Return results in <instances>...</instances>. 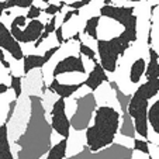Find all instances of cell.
<instances>
[{
    "label": "cell",
    "instance_id": "obj_1",
    "mask_svg": "<svg viewBox=\"0 0 159 159\" xmlns=\"http://www.w3.org/2000/svg\"><path fill=\"white\" fill-rule=\"evenodd\" d=\"M30 114L23 134L14 141L17 159H41L52 147V128L47 120V110L38 94H28Z\"/></svg>",
    "mask_w": 159,
    "mask_h": 159
},
{
    "label": "cell",
    "instance_id": "obj_2",
    "mask_svg": "<svg viewBox=\"0 0 159 159\" xmlns=\"http://www.w3.org/2000/svg\"><path fill=\"white\" fill-rule=\"evenodd\" d=\"M93 124L86 131V147L90 152H97L116 141L121 121V113L108 104L97 106L94 110Z\"/></svg>",
    "mask_w": 159,
    "mask_h": 159
},
{
    "label": "cell",
    "instance_id": "obj_3",
    "mask_svg": "<svg viewBox=\"0 0 159 159\" xmlns=\"http://www.w3.org/2000/svg\"><path fill=\"white\" fill-rule=\"evenodd\" d=\"M159 93V79L147 80L139 84L134 93H131V99L127 106V113L134 121L135 134L141 135L142 139H148V121L147 111L149 107V100L158 97Z\"/></svg>",
    "mask_w": 159,
    "mask_h": 159
},
{
    "label": "cell",
    "instance_id": "obj_4",
    "mask_svg": "<svg viewBox=\"0 0 159 159\" xmlns=\"http://www.w3.org/2000/svg\"><path fill=\"white\" fill-rule=\"evenodd\" d=\"M132 44L134 42L131 41V38L124 33L108 39H97L96 47L99 54V63L106 70V73H114L117 70L118 59L124 57V54L131 48Z\"/></svg>",
    "mask_w": 159,
    "mask_h": 159
},
{
    "label": "cell",
    "instance_id": "obj_5",
    "mask_svg": "<svg viewBox=\"0 0 159 159\" xmlns=\"http://www.w3.org/2000/svg\"><path fill=\"white\" fill-rule=\"evenodd\" d=\"M135 9L131 6H113L103 4L99 9L100 17L113 20L123 25V33L131 38L132 42L138 39V17L134 14Z\"/></svg>",
    "mask_w": 159,
    "mask_h": 159
},
{
    "label": "cell",
    "instance_id": "obj_6",
    "mask_svg": "<svg viewBox=\"0 0 159 159\" xmlns=\"http://www.w3.org/2000/svg\"><path fill=\"white\" fill-rule=\"evenodd\" d=\"M75 103H76V110L73 111L72 117L69 118V124L70 128L80 132L84 131L92 123L94 110L97 107L96 94H94V92L84 93L83 96L75 99Z\"/></svg>",
    "mask_w": 159,
    "mask_h": 159
},
{
    "label": "cell",
    "instance_id": "obj_7",
    "mask_svg": "<svg viewBox=\"0 0 159 159\" xmlns=\"http://www.w3.org/2000/svg\"><path fill=\"white\" fill-rule=\"evenodd\" d=\"M132 158H134V149L131 147L113 142L111 145L97 151V152H90L87 149V147L84 145L82 148V151H79L78 153L65 159H132Z\"/></svg>",
    "mask_w": 159,
    "mask_h": 159
},
{
    "label": "cell",
    "instance_id": "obj_8",
    "mask_svg": "<svg viewBox=\"0 0 159 159\" xmlns=\"http://www.w3.org/2000/svg\"><path fill=\"white\" fill-rule=\"evenodd\" d=\"M51 128L62 138L69 139L70 124L69 117L66 114V102L65 99H57L51 107Z\"/></svg>",
    "mask_w": 159,
    "mask_h": 159
},
{
    "label": "cell",
    "instance_id": "obj_9",
    "mask_svg": "<svg viewBox=\"0 0 159 159\" xmlns=\"http://www.w3.org/2000/svg\"><path fill=\"white\" fill-rule=\"evenodd\" d=\"M44 23L38 18L35 20H30L28 24H25L24 28L18 27L14 21H11L10 25V33L16 38L18 44H30V42H35L39 38V35L44 31Z\"/></svg>",
    "mask_w": 159,
    "mask_h": 159
},
{
    "label": "cell",
    "instance_id": "obj_10",
    "mask_svg": "<svg viewBox=\"0 0 159 159\" xmlns=\"http://www.w3.org/2000/svg\"><path fill=\"white\" fill-rule=\"evenodd\" d=\"M65 73H79V75H84L86 73V66H84L83 57L80 54L68 55V57L62 58L55 65L51 76H52V79H57L59 75H65Z\"/></svg>",
    "mask_w": 159,
    "mask_h": 159
},
{
    "label": "cell",
    "instance_id": "obj_11",
    "mask_svg": "<svg viewBox=\"0 0 159 159\" xmlns=\"http://www.w3.org/2000/svg\"><path fill=\"white\" fill-rule=\"evenodd\" d=\"M61 48H62V45H55L52 48L47 49L42 55H38V54L24 55V58H23V73L28 75L30 72H33L35 69H42L57 55V52L61 51Z\"/></svg>",
    "mask_w": 159,
    "mask_h": 159
},
{
    "label": "cell",
    "instance_id": "obj_12",
    "mask_svg": "<svg viewBox=\"0 0 159 159\" xmlns=\"http://www.w3.org/2000/svg\"><path fill=\"white\" fill-rule=\"evenodd\" d=\"M0 49L3 52H9L10 57L14 58L16 61H21L24 58V52H23L21 45L16 41V38L7 28V25L2 20H0Z\"/></svg>",
    "mask_w": 159,
    "mask_h": 159
},
{
    "label": "cell",
    "instance_id": "obj_13",
    "mask_svg": "<svg viewBox=\"0 0 159 159\" xmlns=\"http://www.w3.org/2000/svg\"><path fill=\"white\" fill-rule=\"evenodd\" d=\"M82 87H83V82H78V83H62L58 79H52L49 82V86L47 87V90L55 93L61 99H69L76 92H79Z\"/></svg>",
    "mask_w": 159,
    "mask_h": 159
},
{
    "label": "cell",
    "instance_id": "obj_14",
    "mask_svg": "<svg viewBox=\"0 0 159 159\" xmlns=\"http://www.w3.org/2000/svg\"><path fill=\"white\" fill-rule=\"evenodd\" d=\"M107 82H108L107 73L102 68V65L97 62L93 65V69L90 70L87 78L83 80V86L89 87L90 92H96L99 87H102L103 83H107Z\"/></svg>",
    "mask_w": 159,
    "mask_h": 159
},
{
    "label": "cell",
    "instance_id": "obj_15",
    "mask_svg": "<svg viewBox=\"0 0 159 159\" xmlns=\"http://www.w3.org/2000/svg\"><path fill=\"white\" fill-rule=\"evenodd\" d=\"M0 159H16L9 141V125L4 123L0 125Z\"/></svg>",
    "mask_w": 159,
    "mask_h": 159
},
{
    "label": "cell",
    "instance_id": "obj_16",
    "mask_svg": "<svg viewBox=\"0 0 159 159\" xmlns=\"http://www.w3.org/2000/svg\"><path fill=\"white\" fill-rule=\"evenodd\" d=\"M148 52H149V62L147 63V66H145V78H147V80H152V79H159V54L158 51H155V49L152 48V47H149V49H148Z\"/></svg>",
    "mask_w": 159,
    "mask_h": 159
},
{
    "label": "cell",
    "instance_id": "obj_17",
    "mask_svg": "<svg viewBox=\"0 0 159 159\" xmlns=\"http://www.w3.org/2000/svg\"><path fill=\"white\" fill-rule=\"evenodd\" d=\"M145 62L144 58H137L134 62L131 63V68H129V73H128V79L132 84H138L142 80V76L145 73Z\"/></svg>",
    "mask_w": 159,
    "mask_h": 159
},
{
    "label": "cell",
    "instance_id": "obj_18",
    "mask_svg": "<svg viewBox=\"0 0 159 159\" xmlns=\"http://www.w3.org/2000/svg\"><path fill=\"white\" fill-rule=\"evenodd\" d=\"M108 87H110L113 92H114V96H116V100L120 104V113H125L127 111V106L129 103V99H131V93H124L123 90L120 89L117 82L114 80H108Z\"/></svg>",
    "mask_w": 159,
    "mask_h": 159
},
{
    "label": "cell",
    "instance_id": "obj_19",
    "mask_svg": "<svg viewBox=\"0 0 159 159\" xmlns=\"http://www.w3.org/2000/svg\"><path fill=\"white\" fill-rule=\"evenodd\" d=\"M120 131V135L125 137V138H129V139H134L135 138V128H134V121L132 118L128 116V113H121V125L118 128Z\"/></svg>",
    "mask_w": 159,
    "mask_h": 159
},
{
    "label": "cell",
    "instance_id": "obj_20",
    "mask_svg": "<svg viewBox=\"0 0 159 159\" xmlns=\"http://www.w3.org/2000/svg\"><path fill=\"white\" fill-rule=\"evenodd\" d=\"M147 121H148V124L152 127L155 134L159 135V100H158V97H156L155 102L148 107Z\"/></svg>",
    "mask_w": 159,
    "mask_h": 159
},
{
    "label": "cell",
    "instance_id": "obj_21",
    "mask_svg": "<svg viewBox=\"0 0 159 159\" xmlns=\"http://www.w3.org/2000/svg\"><path fill=\"white\" fill-rule=\"evenodd\" d=\"M66 151H68V139L62 138L59 142H57L49 148L45 156H47V159H65Z\"/></svg>",
    "mask_w": 159,
    "mask_h": 159
},
{
    "label": "cell",
    "instance_id": "obj_22",
    "mask_svg": "<svg viewBox=\"0 0 159 159\" xmlns=\"http://www.w3.org/2000/svg\"><path fill=\"white\" fill-rule=\"evenodd\" d=\"M100 20H102L100 16H92L89 20H86V24H84V27H83V33L86 34V35H89L92 39H94V41L99 39L97 27H99V24H100Z\"/></svg>",
    "mask_w": 159,
    "mask_h": 159
},
{
    "label": "cell",
    "instance_id": "obj_23",
    "mask_svg": "<svg viewBox=\"0 0 159 159\" xmlns=\"http://www.w3.org/2000/svg\"><path fill=\"white\" fill-rule=\"evenodd\" d=\"M9 76H10V87L14 90V96L18 100L21 97V94H23V79H21V76L13 75L11 72H9Z\"/></svg>",
    "mask_w": 159,
    "mask_h": 159
},
{
    "label": "cell",
    "instance_id": "obj_24",
    "mask_svg": "<svg viewBox=\"0 0 159 159\" xmlns=\"http://www.w3.org/2000/svg\"><path fill=\"white\" fill-rule=\"evenodd\" d=\"M79 54H80L82 57L89 58V59L92 61L93 63L99 62V59L96 58V52H94V49H92L89 45L84 44L83 41H79Z\"/></svg>",
    "mask_w": 159,
    "mask_h": 159
},
{
    "label": "cell",
    "instance_id": "obj_25",
    "mask_svg": "<svg viewBox=\"0 0 159 159\" xmlns=\"http://www.w3.org/2000/svg\"><path fill=\"white\" fill-rule=\"evenodd\" d=\"M134 141V147H132V149L134 151H138V152L144 153V155H149L151 151H149V141H147V139H139V138H134L132 139Z\"/></svg>",
    "mask_w": 159,
    "mask_h": 159
},
{
    "label": "cell",
    "instance_id": "obj_26",
    "mask_svg": "<svg viewBox=\"0 0 159 159\" xmlns=\"http://www.w3.org/2000/svg\"><path fill=\"white\" fill-rule=\"evenodd\" d=\"M35 0H7L6 7L7 9H13V7H20V9H28L33 6Z\"/></svg>",
    "mask_w": 159,
    "mask_h": 159
},
{
    "label": "cell",
    "instance_id": "obj_27",
    "mask_svg": "<svg viewBox=\"0 0 159 159\" xmlns=\"http://www.w3.org/2000/svg\"><path fill=\"white\" fill-rule=\"evenodd\" d=\"M66 6V2H61L59 4H47L45 9H42V11L45 13L47 16H57L58 13L62 11V9Z\"/></svg>",
    "mask_w": 159,
    "mask_h": 159
},
{
    "label": "cell",
    "instance_id": "obj_28",
    "mask_svg": "<svg viewBox=\"0 0 159 159\" xmlns=\"http://www.w3.org/2000/svg\"><path fill=\"white\" fill-rule=\"evenodd\" d=\"M41 11L42 10L39 9L38 6L33 4V6L28 7V11H27V14H25V18H27V20H35V18H38L39 16H41Z\"/></svg>",
    "mask_w": 159,
    "mask_h": 159
},
{
    "label": "cell",
    "instance_id": "obj_29",
    "mask_svg": "<svg viewBox=\"0 0 159 159\" xmlns=\"http://www.w3.org/2000/svg\"><path fill=\"white\" fill-rule=\"evenodd\" d=\"M17 103H18V100H17V99H14L13 102H10V103H9V110H7L6 118H4V124H7V125L10 124V121H11L13 116H14V111H16V107H17Z\"/></svg>",
    "mask_w": 159,
    "mask_h": 159
},
{
    "label": "cell",
    "instance_id": "obj_30",
    "mask_svg": "<svg viewBox=\"0 0 159 159\" xmlns=\"http://www.w3.org/2000/svg\"><path fill=\"white\" fill-rule=\"evenodd\" d=\"M93 0H78V2H72V3H66V6L72 10H80L83 7H86L87 4H90Z\"/></svg>",
    "mask_w": 159,
    "mask_h": 159
},
{
    "label": "cell",
    "instance_id": "obj_31",
    "mask_svg": "<svg viewBox=\"0 0 159 159\" xmlns=\"http://www.w3.org/2000/svg\"><path fill=\"white\" fill-rule=\"evenodd\" d=\"M55 28H57V16H52V17L48 20V23L44 25V31L51 35V34L55 31Z\"/></svg>",
    "mask_w": 159,
    "mask_h": 159
},
{
    "label": "cell",
    "instance_id": "obj_32",
    "mask_svg": "<svg viewBox=\"0 0 159 159\" xmlns=\"http://www.w3.org/2000/svg\"><path fill=\"white\" fill-rule=\"evenodd\" d=\"M80 14V10H68V11L65 13V16H63V20H62V25L66 24V23H69L70 18L73 17V16H79Z\"/></svg>",
    "mask_w": 159,
    "mask_h": 159
},
{
    "label": "cell",
    "instance_id": "obj_33",
    "mask_svg": "<svg viewBox=\"0 0 159 159\" xmlns=\"http://www.w3.org/2000/svg\"><path fill=\"white\" fill-rule=\"evenodd\" d=\"M55 35H57V41H58V45H63V25H59V27L55 28Z\"/></svg>",
    "mask_w": 159,
    "mask_h": 159
},
{
    "label": "cell",
    "instance_id": "obj_34",
    "mask_svg": "<svg viewBox=\"0 0 159 159\" xmlns=\"http://www.w3.org/2000/svg\"><path fill=\"white\" fill-rule=\"evenodd\" d=\"M10 86H7L6 83H0V94H4L6 92H9Z\"/></svg>",
    "mask_w": 159,
    "mask_h": 159
},
{
    "label": "cell",
    "instance_id": "obj_35",
    "mask_svg": "<svg viewBox=\"0 0 159 159\" xmlns=\"http://www.w3.org/2000/svg\"><path fill=\"white\" fill-rule=\"evenodd\" d=\"M68 39H69V41H82V39H80V33L78 31V33H75L72 37H70V38H68Z\"/></svg>",
    "mask_w": 159,
    "mask_h": 159
},
{
    "label": "cell",
    "instance_id": "obj_36",
    "mask_svg": "<svg viewBox=\"0 0 159 159\" xmlns=\"http://www.w3.org/2000/svg\"><path fill=\"white\" fill-rule=\"evenodd\" d=\"M7 10L6 7V2H0V18H2V14H3L4 11Z\"/></svg>",
    "mask_w": 159,
    "mask_h": 159
},
{
    "label": "cell",
    "instance_id": "obj_37",
    "mask_svg": "<svg viewBox=\"0 0 159 159\" xmlns=\"http://www.w3.org/2000/svg\"><path fill=\"white\" fill-rule=\"evenodd\" d=\"M4 58H6V54H4V52L2 51V49H0V61L4 59Z\"/></svg>",
    "mask_w": 159,
    "mask_h": 159
},
{
    "label": "cell",
    "instance_id": "obj_38",
    "mask_svg": "<svg viewBox=\"0 0 159 159\" xmlns=\"http://www.w3.org/2000/svg\"><path fill=\"white\" fill-rule=\"evenodd\" d=\"M125 2H131V3H141L144 0H125Z\"/></svg>",
    "mask_w": 159,
    "mask_h": 159
},
{
    "label": "cell",
    "instance_id": "obj_39",
    "mask_svg": "<svg viewBox=\"0 0 159 159\" xmlns=\"http://www.w3.org/2000/svg\"><path fill=\"white\" fill-rule=\"evenodd\" d=\"M103 2V4H111L113 3V0H102Z\"/></svg>",
    "mask_w": 159,
    "mask_h": 159
},
{
    "label": "cell",
    "instance_id": "obj_40",
    "mask_svg": "<svg viewBox=\"0 0 159 159\" xmlns=\"http://www.w3.org/2000/svg\"><path fill=\"white\" fill-rule=\"evenodd\" d=\"M42 3H47V4H49V2H51V0H41Z\"/></svg>",
    "mask_w": 159,
    "mask_h": 159
},
{
    "label": "cell",
    "instance_id": "obj_41",
    "mask_svg": "<svg viewBox=\"0 0 159 159\" xmlns=\"http://www.w3.org/2000/svg\"><path fill=\"white\" fill-rule=\"evenodd\" d=\"M148 159H153V156H152V155H151V153H149V155H148Z\"/></svg>",
    "mask_w": 159,
    "mask_h": 159
},
{
    "label": "cell",
    "instance_id": "obj_42",
    "mask_svg": "<svg viewBox=\"0 0 159 159\" xmlns=\"http://www.w3.org/2000/svg\"><path fill=\"white\" fill-rule=\"evenodd\" d=\"M0 2H7V0H0Z\"/></svg>",
    "mask_w": 159,
    "mask_h": 159
}]
</instances>
